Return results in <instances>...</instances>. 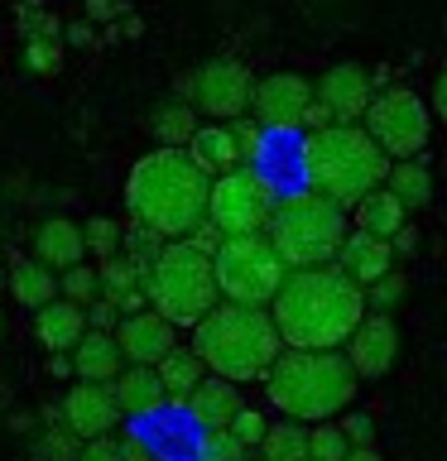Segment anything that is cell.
Instances as JSON below:
<instances>
[{"mask_svg": "<svg viewBox=\"0 0 447 461\" xmlns=\"http://www.w3.org/2000/svg\"><path fill=\"white\" fill-rule=\"evenodd\" d=\"M337 428H342V438L351 442V447H375V423H370L366 413H342Z\"/></svg>", "mask_w": 447, "mask_h": 461, "instance_id": "cell-38", "label": "cell"}, {"mask_svg": "<svg viewBox=\"0 0 447 461\" xmlns=\"http://www.w3.org/2000/svg\"><path fill=\"white\" fill-rule=\"evenodd\" d=\"M346 452H351V442L342 438L337 418H332V423H313L308 428V461H342Z\"/></svg>", "mask_w": 447, "mask_h": 461, "instance_id": "cell-32", "label": "cell"}, {"mask_svg": "<svg viewBox=\"0 0 447 461\" xmlns=\"http://www.w3.org/2000/svg\"><path fill=\"white\" fill-rule=\"evenodd\" d=\"M284 259L274 255L265 236H226L212 250V279L222 303H241V308H269L274 288L284 284Z\"/></svg>", "mask_w": 447, "mask_h": 461, "instance_id": "cell-8", "label": "cell"}, {"mask_svg": "<svg viewBox=\"0 0 447 461\" xmlns=\"http://www.w3.org/2000/svg\"><path fill=\"white\" fill-rule=\"evenodd\" d=\"M385 193L395 197L404 212H424L433 202V173H428V164H424V158H399V164H389Z\"/></svg>", "mask_w": 447, "mask_h": 461, "instance_id": "cell-26", "label": "cell"}, {"mask_svg": "<svg viewBox=\"0 0 447 461\" xmlns=\"http://www.w3.org/2000/svg\"><path fill=\"white\" fill-rule=\"evenodd\" d=\"M115 337V351H121L125 366H144L154 370L159 360H164L169 351H178V327H169L159 312H135V317H121V322L111 327Z\"/></svg>", "mask_w": 447, "mask_h": 461, "instance_id": "cell-15", "label": "cell"}, {"mask_svg": "<svg viewBox=\"0 0 447 461\" xmlns=\"http://www.w3.org/2000/svg\"><path fill=\"white\" fill-rule=\"evenodd\" d=\"M24 63L34 68V72H53L58 63H63V43H53V39H29V43H24Z\"/></svg>", "mask_w": 447, "mask_h": 461, "instance_id": "cell-37", "label": "cell"}, {"mask_svg": "<svg viewBox=\"0 0 447 461\" xmlns=\"http://www.w3.org/2000/svg\"><path fill=\"white\" fill-rule=\"evenodd\" d=\"M34 259L43 269H72V265H82L87 250H82V230L78 221H68V216H49V221L39 226V236H34Z\"/></svg>", "mask_w": 447, "mask_h": 461, "instance_id": "cell-21", "label": "cell"}, {"mask_svg": "<svg viewBox=\"0 0 447 461\" xmlns=\"http://www.w3.org/2000/svg\"><path fill=\"white\" fill-rule=\"evenodd\" d=\"M5 284H10V298L14 303H24V308H43V303H53L58 298V274L53 269H43L39 259H24V255H10V274H5Z\"/></svg>", "mask_w": 447, "mask_h": 461, "instance_id": "cell-25", "label": "cell"}, {"mask_svg": "<svg viewBox=\"0 0 447 461\" xmlns=\"http://www.w3.org/2000/svg\"><path fill=\"white\" fill-rule=\"evenodd\" d=\"M404 294H409V279H404L399 269H389L385 279H375L370 288H360V298H366V312H380V317H389L404 303Z\"/></svg>", "mask_w": 447, "mask_h": 461, "instance_id": "cell-31", "label": "cell"}, {"mask_svg": "<svg viewBox=\"0 0 447 461\" xmlns=\"http://www.w3.org/2000/svg\"><path fill=\"white\" fill-rule=\"evenodd\" d=\"M49 370L58 375V380H63V375H72V360H68V356H53V360H49Z\"/></svg>", "mask_w": 447, "mask_h": 461, "instance_id": "cell-42", "label": "cell"}, {"mask_svg": "<svg viewBox=\"0 0 447 461\" xmlns=\"http://www.w3.org/2000/svg\"><path fill=\"white\" fill-rule=\"evenodd\" d=\"M298 164H303V178H308V193L332 202L337 212H351L366 193L385 187V173H389V158L360 125L313 130L298 149Z\"/></svg>", "mask_w": 447, "mask_h": 461, "instance_id": "cell-5", "label": "cell"}, {"mask_svg": "<svg viewBox=\"0 0 447 461\" xmlns=\"http://www.w3.org/2000/svg\"><path fill=\"white\" fill-rule=\"evenodd\" d=\"M144 303L169 327H193L202 312L222 303L212 279V255L197 250L193 240H164V250L144 269Z\"/></svg>", "mask_w": 447, "mask_h": 461, "instance_id": "cell-7", "label": "cell"}, {"mask_svg": "<svg viewBox=\"0 0 447 461\" xmlns=\"http://www.w3.org/2000/svg\"><path fill=\"white\" fill-rule=\"evenodd\" d=\"M260 384H265L269 409L303 428L342 418L360 389L342 351H279Z\"/></svg>", "mask_w": 447, "mask_h": 461, "instance_id": "cell-3", "label": "cell"}, {"mask_svg": "<svg viewBox=\"0 0 447 461\" xmlns=\"http://www.w3.org/2000/svg\"><path fill=\"white\" fill-rule=\"evenodd\" d=\"M346 230H351L346 212H337L332 202H323L317 193H288V197H274V212L260 236L274 245L284 269H313L337 259Z\"/></svg>", "mask_w": 447, "mask_h": 461, "instance_id": "cell-6", "label": "cell"}, {"mask_svg": "<svg viewBox=\"0 0 447 461\" xmlns=\"http://www.w3.org/2000/svg\"><path fill=\"white\" fill-rule=\"evenodd\" d=\"M251 68L236 63V58H212L202 63L193 77H187V96H193V111L212 115L216 125L241 121L245 106H251Z\"/></svg>", "mask_w": 447, "mask_h": 461, "instance_id": "cell-11", "label": "cell"}, {"mask_svg": "<svg viewBox=\"0 0 447 461\" xmlns=\"http://www.w3.org/2000/svg\"><path fill=\"white\" fill-rule=\"evenodd\" d=\"M87 14L92 20H111V14H121V0H87Z\"/></svg>", "mask_w": 447, "mask_h": 461, "instance_id": "cell-40", "label": "cell"}, {"mask_svg": "<svg viewBox=\"0 0 447 461\" xmlns=\"http://www.w3.org/2000/svg\"><path fill=\"white\" fill-rule=\"evenodd\" d=\"M78 461H121V442L92 438V442H82V447H78Z\"/></svg>", "mask_w": 447, "mask_h": 461, "instance_id": "cell-39", "label": "cell"}, {"mask_svg": "<svg viewBox=\"0 0 447 461\" xmlns=\"http://www.w3.org/2000/svg\"><path fill=\"white\" fill-rule=\"evenodd\" d=\"M342 461H385V456L375 452V447H351V452H346Z\"/></svg>", "mask_w": 447, "mask_h": 461, "instance_id": "cell-41", "label": "cell"}, {"mask_svg": "<svg viewBox=\"0 0 447 461\" xmlns=\"http://www.w3.org/2000/svg\"><path fill=\"white\" fill-rule=\"evenodd\" d=\"M255 452H260V461H308V428L279 418V423L265 428Z\"/></svg>", "mask_w": 447, "mask_h": 461, "instance_id": "cell-28", "label": "cell"}, {"mask_svg": "<svg viewBox=\"0 0 447 461\" xmlns=\"http://www.w3.org/2000/svg\"><path fill=\"white\" fill-rule=\"evenodd\" d=\"M63 423L72 438L92 442V438H111V428L121 423V409L111 399V384H72L63 394Z\"/></svg>", "mask_w": 447, "mask_h": 461, "instance_id": "cell-16", "label": "cell"}, {"mask_svg": "<svg viewBox=\"0 0 447 461\" xmlns=\"http://www.w3.org/2000/svg\"><path fill=\"white\" fill-rule=\"evenodd\" d=\"M121 245H125V255H130V265H135V269H150V259L164 250V240L150 236L144 226H130L125 236H121Z\"/></svg>", "mask_w": 447, "mask_h": 461, "instance_id": "cell-35", "label": "cell"}, {"mask_svg": "<svg viewBox=\"0 0 447 461\" xmlns=\"http://www.w3.org/2000/svg\"><path fill=\"white\" fill-rule=\"evenodd\" d=\"M245 452L231 442V432H202L197 442V461H241Z\"/></svg>", "mask_w": 447, "mask_h": 461, "instance_id": "cell-36", "label": "cell"}, {"mask_svg": "<svg viewBox=\"0 0 447 461\" xmlns=\"http://www.w3.org/2000/svg\"><path fill=\"white\" fill-rule=\"evenodd\" d=\"M58 294H63V303H72V308H82L87 312V303H96L101 298V284H96V269L87 265H72L63 269V279H58Z\"/></svg>", "mask_w": 447, "mask_h": 461, "instance_id": "cell-30", "label": "cell"}, {"mask_svg": "<svg viewBox=\"0 0 447 461\" xmlns=\"http://www.w3.org/2000/svg\"><path fill=\"white\" fill-rule=\"evenodd\" d=\"M207 187L212 178L183 149H154L130 168L125 212L159 240H187L207 221Z\"/></svg>", "mask_w": 447, "mask_h": 461, "instance_id": "cell-2", "label": "cell"}, {"mask_svg": "<svg viewBox=\"0 0 447 461\" xmlns=\"http://www.w3.org/2000/svg\"><path fill=\"white\" fill-rule=\"evenodd\" d=\"M68 360H72V375H78L82 384H111L115 375L125 370V360H121V351H115L111 331H82L78 346L68 351Z\"/></svg>", "mask_w": 447, "mask_h": 461, "instance_id": "cell-19", "label": "cell"}, {"mask_svg": "<svg viewBox=\"0 0 447 461\" xmlns=\"http://www.w3.org/2000/svg\"><path fill=\"white\" fill-rule=\"evenodd\" d=\"M241 461H260V456H241Z\"/></svg>", "mask_w": 447, "mask_h": 461, "instance_id": "cell-44", "label": "cell"}, {"mask_svg": "<svg viewBox=\"0 0 447 461\" xmlns=\"http://www.w3.org/2000/svg\"><path fill=\"white\" fill-rule=\"evenodd\" d=\"M366 135L380 144V154L389 164H399V158H418L428 149V135H433V111L428 101L409 92V86H389V92L370 96L366 106Z\"/></svg>", "mask_w": 447, "mask_h": 461, "instance_id": "cell-9", "label": "cell"}, {"mask_svg": "<svg viewBox=\"0 0 447 461\" xmlns=\"http://www.w3.org/2000/svg\"><path fill=\"white\" fill-rule=\"evenodd\" d=\"M82 230V250L87 255H96V259H115V250H121V226L106 221V216H92Z\"/></svg>", "mask_w": 447, "mask_h": 461, "instance_id": "cell-33", "label": "cell"}, {"mask_svg": "<svg viewBox=\"0 0 447 461\" xmlns=\"http://www.w3.org/2000/svg\"><path fill=\"white\" fill-rule=\"evenodd\" d=\"M154 375H159V384H164V399L169 403H187V394L207 380V370H202V360L193 356V351H169L164 360L154 366Z\"/></svg>", "mask_w": 447, "mask_h": 461, "instance_id": "cell-27", "label": "cell"}, {"mask_svg": "<svg viewBox=\"0 0 447 461\" xmlns=\"http://www.w3.org/2000/svg\"><path fill=\"white\" fill-rule=\"evenodd\" d=\"M183 154L193 158V164L207 173V178H222V173L231 168H241V149H236V140H231V130L226 125H197L193 130V140L183 144Z\"/></svg>", "mask_w": 447, "mask_h": 461, "instance_id": "cell-22", "label": "cell"}, {"mask_svg": "<svg viewBox=\"0 0 447 461\" xmlns=\"http://www.w3.org/2000/svg\"><path fill=\"white\" fill-rule=\"evenodd\" d=\"M342 356L351 366L356 380H380V375L395 370L399 360V327L395 317H380V312H366L356 322V331L342 341Z\"/></svg>", "mask_w": 447, "mask_h": 461, "instance_id": "cell-13", "label": "cell"}, {"mask_svg": "<svg viewBox=\"0 0 447 461\" xmlns=\"http://www.w3.org/2000/svg\"><path fill=\"white\" fill-rule=\"evenodd\" d=\"M313 106H323L327 125H356L370 106V72L356 63H337L313 82Z\"/></svg>", "mask_w": 447, "mask_h": 461, "instance_id": "cell-14", "label": "cell"}, {"mask_svg": "<svg viewBox=\"0 0 447 461\" xmlns=\"http://www.w3.org/2000/svg\"><path fill=\"white\" fill-rule=\"evenodd\" d=\"M82 331H87L82 308H72V303H63V298L43 303L39 317H34V337L43 341V351H49V356H68L72 346H78Z\"/></svg>", "mask_w": 447, "mask_h": 461, "instance_id": "cell-23", "label": "cell"}, {"mask_svg": "<svg viewBox=\"0 0 447 461\" xmlns=\"http://www.w3.org/2000/svg\"><path fill=\"white\" fill-rule=\"evenodd\" d=\"M274 212V187L260 178V168H231L207 187V226L216 236H260Z\"/></svg>", "mask_w": 447, "mask_h": 461, "instance_id": "cell-10", "label": "cell"}, {"mask_svg": "<svg viewBox=\"0 0 447 461\" xmlns=\"http://www.w3.org/2000/svg\"><path fill=\"white\" fill-rule=\"evenodd\" d=\"M111 399H115V409H121V418H150L164 409V384H159V375L154 370H144V366H125L121 375L111 380Z\"/></svg>", "mask_w": 447, "mask_h": 461, "instance_id": "cell-20", "label": "cell"}, {"mask_svg": "<svg viewBox=\"0 0 447 461\" xmlns=\"http://www.w3.org/2000/svg\"><path fill=\"white\" fill-rule=\"evenodd\" d=\"M265 428H269V413H260V409H241V413L226 423L231 442H236L241 452H251V447H260V438H265Z\"/></svg>", "mask_w": 447, "mask_h": 461, "instance_id": "cell-34", "label": "cell"}, {"mask_svg": "<svg viewBox=\"0 0 447 461\" xmlns=\"http://www.w3.org/2000/svg\"><path fill=\"white\" fill-rule=\"evenodd\" d=\"M68 39H72V43H87V39H92V24H72Z\"/></svg>", "mask_w": 447, "mask_h": 461, "instance_id": "cell-43", "label": "cell"}, {"mask_svg": "<svg viewBox=\"0 0 447 461\" xmlns=\"http://www.w3.org/2000/svg\"><path fill=\"white\" fill-rule=\"evenodd\" d=\"M351 230H360V236H375V240H389L395 230L409 226V212L399 207L395 197L385 193V187H375V193H366L351 207V221H346Z\"/></svg>", "mask_w": 447, "mask_h": 461, "instance_id": "cell-24", "label": "cell"}, {"mask_svg": "<svg viewBox=\"0 0 447 461\" xmlns=\"http://www.w3.org/2000/svg\"><path fill=\"white\" fill-rule=\"evenodd\" d=\"M154 140H159V149H183L187 140H193V130H197V111L187 106V101H164V106L154 111Z\"/></svg>", "mask_w": 447, "mask_h": 461, "instance_id": "cell-29", "label": "cell"}, {"mask_svg": "<svg viewBox=\"0 0 447 461\" xmlns=\"http://www.w3.org/2000/svg\"><path fill=\"white\" fill-rule=\"evenodd\" d=\"M187 418L202 428V432H226V423L245 409V399H241V384H231V380H216V375H207L193 394H187Z\"/></svg>", "mask_w": 447, "mask_h": 461, "instance_id": "cell-18", "label": "cell"}, {"mask_svg": "<svg viewBox=\"0 0 447 461\" xmlns=\"http://www.w3.org/2000/svg\"><path fill=\"white\" fill-rule=\"evenodd\" d=\"M346 279L356 288H370L375 279H385L389 269H395V250H389V240H375V236H360V230H346L337 259H332Z\"/></svg>", "mask_w": 447, "mask_h": 461, "instance_id": "cell-17", "label": "cell"}, {"mask_svg": "<svg viewBox=\"0 0 447 461\" xmlns=\"http://www.w3.org/2000/svg\"><path fill=\"white\" fill-rule=\"evenodd\" d=\"M265 312L284 351H342V341L366 317V298L337 265H313L288 269Z\"/></svg>", "mask_w": 447, "mask_h": 461, "instance_id": "cell-1", "label": "cell"}, {"mask_svg": "<svg viewBox=\"0 0 447 461\" xmlns=\"http://www.w3.org/2000/svg\"><path fill=\"white\" fill-rule=\"evenodd\" d=\"M308 106H313V82L303 72H269L251 86L245 111H255V121L265 130H298Z\"/></svg>", "mask_w": 447, "mask_h": 461, "instance_id": "cell-12", "label": "cell"}, {"mask_svg": "<svg viewBox=\"0 0 447 461\" xmlns=\"http://www.w3.org/2000/svg\"><path fill=\"white\" fill-rule=\"evenodd\" d=\"M193 351L202 360V370L231 384H251L265 380V370L274 366V356L284 351L279 331H274L265 308H241V303H216L212 312H202L193 327Z\"/></svg>", "mask_w": 447, "mask_h": 461, "instance_id": "cell-4", "label": "cell"}]
</instances>
